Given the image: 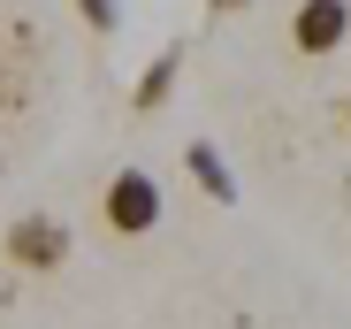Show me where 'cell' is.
Instances as JSON below:
<instances>
[{
    "label": "cell",
    "instance_id": "2",
    "mask_svg": "<svg viewBox=\"0 0 351 329\" xmlns=\"http://www.w3.org/2000/svg\"><path fill=\"white\" fill-rule=\"evenodd\" d=\"M99 223H107L114 238H153V230H160V184H153L145 169H114V177L99 184Z\"/></svg>",
    "mask_w": 351,
    "mask_h": 329
},
{
    "label": "cell",
    "instance_id": "3",
    "mask_svg": "<svg viewBox=\"0 0 351 329\" xmlns=\"http://www.w3.org/2000/svg\"><path fill=\"white\" fill-rule=\"evenodd\" d=\"M343 38H351V0H298V16H290V46H298L306 62L336 54Z\"/></svg>",
    "mask_w": 351,
    "mask_h": 329
},
{
    "label": "cell",
    "instance_id": "5",
    "mask_svg": "<svg viewBox=\"0 0 351 329\" xmlns=\"http://www.w3.org/2000/svg\"><path fill=\"white\" fill-rule=\"evenodd\" d=\"M184 161H191V177H199V192H206V199H237V177H229V161H221L206 138H199Z\"/></svg>",
    "mask_w": 351,
    "mask_h": 329
},
{
    "label": "cell",
    "instance_id": "7",
    "mask_svg": "<svg viewBox=\"0 0 351 329\" xmlns=\"http://www.w3.org/2000/svg\"><path fill=\"white\" fill-rule=\"evenodd\" d=\"M206 8H214V16H237V8H245V0H206Z\"/></svg>",
    "mask_w": 351,
    "mask_h": 329
},
{
    "label": "cell",
    "instance_id": "8",
    "mask_svg": "<svg viewBox=\"0 0 351 329\" xmlns=\"http://www.w3.org/2000/svg\"><path fill=\"white\" fill-rule=\"evenodd\" d=\"M343 123H351V100H343Z\"/></svg>",
    "mask_w": 351,
    "mask_h": 329
},
{
    "label": "cell",
    "instance_id": "6",
    "mask_svg": "<svg viewBox=\"0 0 351 329\" xmlns=\"http://www.w3.org/2000/svg\"><path fill=\"white\" fill-rule=\"evenodd\" d=\"M77 16H84V23L99 31V38H107L114 23H123V8H114V0H77Z\"/></svg>",
    "mask_w": 351,
    "mask_h": 329
},
{
    "label": "cell",
    "instance_id": "4",
    "mask_svg": "<svg viewBox=\"0 0 351 329\" xmlns=\"http://www.w3.org/2000/svg\"><path fill=\"white\" fill-rule=\"evenodd\" d=\"M176 77H184V54H176V46H168V54H153V69L138 77L130 107H138V115H160V107L176 100Z\"/></svg>",
    "mask_w": 351,
    "mask_h": 329
},
{
    "label": "cell",
    "instance_id": "1",
    "mask_svg": "<svg viewBox=\"0 0 351 329\" xmlns=\"http://www.w3.org/2000/svg\"><path fill=\"white\" fill-rule=\"evenodd\" d=\"M69 223L62 214H16L8 230H0V260L8 268H23V276H53V268L69 260Z\"/></svg>",
    "mask_w": 351,
    "mask_h": 329
}]
</instances>
